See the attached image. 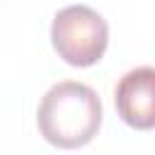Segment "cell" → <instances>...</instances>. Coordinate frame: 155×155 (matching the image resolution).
I'll return each instance as SVG.
<instances>
[{"label":"cell","mask_w":155,"mask_h":155,"mask_svg":"<svg viewBox=\"0 0 155 155\" xmlns=\"http://www.w3.org/2000/svg\"><path fill=\"white\" fill-rule=\"evenodd\" d=\"M36 124L41 136L63 150L87 145L102 126L99 94L78 80H63L41 97Z\"/></svg>","instance_id":"6da1fadb"},{"label":"cell","mask_w":155,"mask_h":155,"mask_svg":"<svg viewBox=\"0 0 155 155\" xmlns=\"http://www.w3.org/2000/svg\"><path fill=\"white\" fill-rule=\"evenodd\" d=\"M51 41L65 63L87 68L104 56L109 44V27L107 19L90 5H68L53 17Z\"/></svg>","instance_id":"7a4b0ae2"},{"label":"cell","mask_w":155,"mask_h":155,"mask_svg":"<svg viewBox=\"0 0 155 155\" xmlns=\"http://www.w3.org/2000/svg\"><path fill=\"white\" fill-rule=\"evenodd\" d=\"M119 116L140 131L155 126V70L150 65H140L128 70L114 92Z\"/></svg>","instance_id":"3957f363"}]
</instances>
